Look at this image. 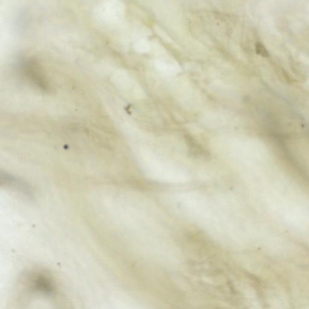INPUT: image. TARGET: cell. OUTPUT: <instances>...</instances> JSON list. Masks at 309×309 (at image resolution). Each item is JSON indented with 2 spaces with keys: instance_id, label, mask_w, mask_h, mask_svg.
<instances>
[{
  "instance_id": "obj_1",
  "label": "cell",
  "mask_w": 309,
  "mask_h": 309,
  "mask_svg": "<svg viewBox=\"0 0 309 309\" xmlns=\"http://www.w3.org/2000/svg\"><path fill=\"white\" fill-rule=\"evenodd\" d=\"M256 50L259 55L264 57L269 56V53L267 52L265 47L262 43H257L256 44Z\"/></svg>"
}]
</instances>
